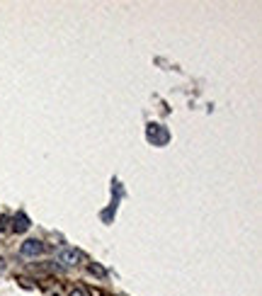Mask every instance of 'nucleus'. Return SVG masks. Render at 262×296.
I'll list each match as a JSON object with an SVG mask.
<instances>
[{"label": "nucleus", "mask_w": 262, "mask_h": 296, "mask_svg": "<svg viewBox=\"0 0 262 296\" xmlns=\"http://www.w3.org/2000/svg\"><path fill=\"white\" fill-rule=\"evenodd\" d=\"M71 296H83V291H73V294H71Z\"/></svg>", "instance_id": "6"}, {"label": "nucleus", "mask_w": 262, "mask_h": 296, "mask_svg": "<svg viewBox=\"0 0 262 296\" xmlns=\"http://www.w3.org/2000/svg\"><path fill=\"white\" fill-rule=\"evenodd\" d=\"M148 136L158 143H165V139H168V134H165V129L160 126V124H153L151 129H148Z\"/></svg>", "instance_id": "3"}, {"label": "nucleus", "mask_w": 262, "mask_h": 296, "mask_svg": "<svg viewBox=\"0 0 262 296\" xmlns=\"http://www.w3.org/2000/svg\"><path fill=\"white\" fill-rule=\"evenodd\" d=\"M78 260H80V255H78L76 250H61V252H58V262H63L66 267H73V265H78Z\"/></svg>", "instance_id": "2"}, {"label": "nucleus", "mask_w": 262, "mask_h": 296, "mask_svg": "<svg viewBox=\"0 0 262 296\" xmlns=\"http://www.w3.org/2000/svg\"><path fill=\"white\" fill-rule=\"evenodd\" d=\"M90 272H92V274H100V277H102V274H105V270H102V267H95V265H92V267H90Z\"/></svg>", "instance_id": "5"}, {"label": "nucleus", "mask_w": 262, "mask_h": 296, "mask_svg": "<svg viewBox=\"0 0 262 296\" xmlns=\"http://www.w3.org/2000/svg\"><path fill=\"white\" fill-rule=\"evenodd\" d=\"M20 252L24 255V257H37V255H42L44 252V245L39 241H27L24 245H22Z\"/></svg>", "instance_id": "1"}, {"label": "nucleus", "mask_w": 262, "mask_h": 296, "mask_svg": "<svg viewBox=\"0 0 262 296\" xmlns=\"http://www.w3.org/2000/svg\"><path fill=\"white\" fill-rule=\"evenodd\" d=\"M27 226H29V221H27V216H17L15 219V231H27Z\"/></svg>", "instance_id": "4"}]
</instances>
